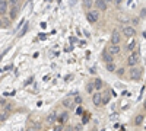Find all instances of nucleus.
Returning <instances> with one entry per match:
<instances>
[{
	"mask_svg": "<svg viewBox=\"0 0 146 131\" xmlns=\"http://www.w3.org/2000/svg\"><path fill=\"white\" fill-rule=\"evenodd\" d=\"M110 101V96H108V95H105V96H102V103H107Z\"/></svg>",
	"mask_w": 146,
	"mask_h": 131,
	"instance_id": "22",
	"label": "nucleus"
},
{
	"mask_svg": "<svg viewBox=\"0 0 146 131\" xmlns=\"http://www.w3.org/2000/svg\"><path fill=\"white\" fill-rule=\"evenodd\" d=\"M94 86H95V89H101L102 88V82L100 79H95L94 80Z\"/></svg>",
	"mask_w": 146,
	"mask_h": 131,
	"instance_id": "17",
	"label": "nucleus"
},
{
	"mask_svg": "<svg viewBox=\"0 0 146 131\" xmlns=\"http://www.w3.org/2000/svg\"><path fill=\"white\" fill-rule=\"evenodd\" d=\"M130 79L131 80H140L142 79V68L135 66V67H131L130 70Z\"/></svg>",
	"mask_w": 146,
	"mask_h": 131,
	"instance_id": "2",
	"label": "nucleus"
},
{
	"mask_svg": "<svg viewBox=\"0 0 146 131\" xmlns=\"http://www.w3.org/2000/svg\"><path fill=\"white\" fill-rule=\"evenodd\" d=\"M121 2H123V0H115V3H117V5H120Z\"/></svg>",
	"mask_w": 146,
	"mask_h": 131,
	"instance_id": "31",
	"label": "nucleus"
},
{
	"mask_svg": "<svg viewBox=\"0 0 146 131\" xmlns=\"http://www.w3.org/2000/svg\"><path fill=\"white\" fill-rule=\"evenodd\" d=\"M104 2H105L107 5H110V3H113V0H104Z\"/></svg>",
	"mask_w": 146,
	"mask_h": 131,
	"instance_id": "30",
	"label": "nucleus"
},
{
	"mask_svg": "<svg viewBox=\"0 0 146 131\" xmlns=\"http://www.w3.org/2000/svg\"><path fill=\"white\" fill-rule=\"evenodd\" d=\"M102 58H104V61H105V63H111V61H113V55L108 53V50L102 53Z\"/></svg>",
	"mask_w": 146,
	"mask_h": 131,
	"instance_id": "11",
	"label": "nucleus"
},
{
	"mask_svg": "<svg viewBox=\"0 0 146 131\" xmlns=\"http://www.w3.org/2000/svg\"><path fill=\"white\" fill-rule=\"evenodd\" d=\"M18 10H19L18 5L12 6V10H10V19H15V18H16V15H18Z\"/></svg>",
	"mask_w": 146,
	"mask_h": 131,
	"instance_id": "12",
	"label": "nucleus"
},
{
	"mask_svg": "<svg viewBox=\"0 0 146 131\" xmlns=\"http://www.w3.org/2000/svg\"><path fill=\"white\" fill-rule=\"evenodd\" d=\"M120 51H121L120 45H114V44H111V45L108 47V53L111 54V55H118V54H120Z\"/></svg>",
	"mask_w": 146,
	"mask_h": 131,
	"instance_id": "6",
	"label": "nucleus"
},
{
	"mask_svg": "<svg viewBox=\"0 0 146 131\" xmlns=\"http://www.w3.org/2000/svg\"><path fill=\"white\" fill-rule=\"evenodd\" d=\"M76 114H79V115H80V114H82V108H80V106H79V108H78V109H76Z\"/></svg>",
	"mask_w": 146,
	"mask_h": 131,
	"instance_id": "28",
	"label": "nucleus"
},
{
	"mask_svg": "<svg viewBox=\"0 0 146 131\" xmlns=\"http://www.w3.org/2000/svg\"><path fill=\"white\" fill-rule=\"evenodd\" d=\"M5 120H6V115H5V112H2V122H5Z\"/></svg>",
	"mask_w": 146,
	"mask_h": 131,
	"instance_id": "26",
	"label": "nucleus"
},
{
	"mask_svg": "<svg viewBox=\"0 0 146 131\" xmlns=\"http://www.w3.org/2000/svg\"><path fill=\"white\" fill-rule=\"evenodd\" d=\"M142 121H143V117H142V115H137V117H136V121H135V122H136V125H140V124H142Z\"/></svg>",
	"mask_w": 146,
	"mask_h": 131,
	"instance_id": "20",
	"label": "nucleus"
},
{
	"mask_svg": "<svg viewBox=\"0 0 146 131\" xmlns=\"http://www.w3.org/2000/svg\"><path fill=\"white\" fill-rule=\"evenodd\" d=\"M137 60H139L137 54H130L129 58H127V64H129L130 67H135V66L137 64Z\"/></svg>",
	"mask_w": 146,
	"mask_h": 131,
	"instance_id": "5",
	"label": "nucleus"
},
{
	"mask_svg": "<svg viewBox=\"0 0 146 131\" xmlns=\"http://www.w3.org/2000/svg\"><path fill=\"white\" fill-rule=\"evenodd\" d=\"M118 20H120V22H129V18L123 15V16H118Z\"/></svg>",
	"mask_w": 146,
	"mask_h": 131,
	"instance_id": "21",
	"label": "nucleus"
},
{
	"mask_svg": "<svg viewBox=\"0 0 146 131\" xmlns=\"http://www.w3.org/2000/svg\"><path fill=\"white\" fill-rule=\"evenodd\" d=\"M27 131H40V125L38 124H29L28 125V128H27Z\"/></svg>",
	"mask_w": 146,
	"mask_h": 131,
	"instance_id": "15",
	"label": "nucleus"
},
{
	"mask_svg": "<svg viewBox=\"0 0 146 131\" xmlns=\"http://www.w3.org/2000/svg\"><path fill=\"white\" fill-rule=\"evenodd\" d=\"M9 2H10V5H12V6H15V5H18V0H9Z\"/></svg>",
	"mask_w": 146,
	"mask_h": 131,
	"instance_id": "24",
	"label": "nucleus"
},
{
	"mask_svg": "<svg viewBox=\"0 0 146 131\" xmlns=\"http://www.w3.org/2000/svg\"><path fill=\"white\" fill-rule=\"evenodd\" d=\"M60 130H62V127H60V125H57V127H56L53 131H60Z\"/></svg>",
	"mask_w": 146,
	"mask_h": 131,
	"instance_id": "29",
	"label": "nucleus"
},
{
	"mask_svg": "<svg viewBox=\"0 0 146 131\" xmlns=\"http://www.w3.org/2000/svg\"><path fill=\"white\" fill-rule=\"evenodd\" d=\"M75 105H76V102H75V99H72V98H66L63 101V106H64V108H67V109L75 108Z\"/></svg>",
	"mask_w": 146,
	"mask_h": 131,
	"instance_id": "7",
	"label": "nucleus"
},
{
	"mask_svg": "<svg viewBox=\"0 0 146 131\" xmlns=\"http://www.w3.org/2000/svg\"><path fill=\"white\" fill-rule=\"evenodd\" d=\"M117 74H120V76L124 74V68H118V70H117Z\"/></svg>",
	"mask_w": 146,
	"mask_h": 131,
	"instance_id": "23",
	"label": "nucleus"
},
{
	"mask_svg": "<svg viewBox=\"0 0 146 131\" xmlns=\"http://www.w3.org/2000/svg\"><path fill=\"white\" fill-rule=\"evenodd\" d=\"M29 29V25H28V23H27V25H23V28L19 31V34H18V38H21V37H23V35H25L27 34V31Z\"/></svg>",
	"mask_w": 146,
	"mask_h": 131,
	"instance_id": "14",
	"label": "nucleus"
},
{
	"mask_svg": "<svg viewBox=\"0 0 146 131\" xmlns=\"http://www.w3.org/2000/svg\"><path fill=\"white\" fill-rule=\"evenodd\" d=\"M107 70L108 71H114L115 70V64L111 61V63H107Z\"/></svg>",
	"mask_w": 146,
	"mask_h": 131,
	"instance_id": "18",
	"label": "nucleus"
},
{
	"mask_svg": "<svg viewBox=\"0 0 146 131\" xmlns=\"http://www.w3.org/2000/svg\"><path fill=\"white\" fill-rule=\"evenodd\" d=\"M0 23H2V28H7L10 25V20L6 19V16H2V19H0Z\"/></svg>",
	"mask_w": 146,
	"mask_h": 131,
	"instance_id": "13",
	"label": "nucleus"
},
{
	"mask_svg": "<svg viewBox=\"0 0 146 131\" xmlns=\"http://www.w3.org/2000/svg\"><path fill=\"white\" fill-rule=\"evenodd\" d=\"M75 102H76V103H80V102H82V98L76 96V98H75Z\"/></svg>",
	"mask_w": 146,
	"mask_h": 131,
	"instance_id": "25",
	"label": "nucleus"
},
{
	"mask_svg": "<svg viewBox=\"0 0 146 131\" xmlns=\"http://www.w3.org/2000/svg\"><path fill=\"white\" fill-rule=\"evenodd\" d=\"M121 32H123V35L127 37V38H131V37H135V35H136V29L133 26H127V25L121 28Z\"/></svg>",
	"mask_w": 146,
	"mask_h": 131,
	"instance_id": "4",
	"label": "nucleus"
},
{
	"mask_svg": "<svg viewBox=\"0 0 146 131\" xmlns=\"http://www.w3.org/2000/svg\"><path fill=\"white\" fill-rule=\"evenodd\" d=\"M145 106H146V102H145Z\"/></svg>",
	"mask_w": 146,
	"mask_h": 131,
	"instance_id": "32",
	"label": "nucleus"
},
{
	"mask_svg": "<svg viewBox=\"0 0 146 131\" xmlns=\"http://www.w3.org/2000/svg\"><path fill=\"white\" fill-rule=\"evenodd\" d=\"M94 89H95L94 83H88V85H86V90H88V93H92V92H94Z\"/></svg>",
	"mask_w": 146,
	"mask_h": 131,
	"instance_id": "19",
	"label": "nucleus"
},
{
	"mask_svg": "<svg viewBox=\"0 0 146 131\" xmlns=\"http://www.w3.org/2000/svg\"><path fill=\"white\" fill-rule=\"evenodd\" d=\"M82 2H83L85 9H88V10H91V7L94 6V2H92V0H82Z\"/></svg>",
	"mask_w": 146,
	"mask_h": 131,
	"instance_id": "16",
	"label": "nucleus"
},
{
	"mask_svg": "<svg viewBox=\"0 0 146 131\" xmlns=\"http://www.w3.org/2000/svg\"><path fill=\"white\" fill-rule=\"evenodd\" d=\"M6 12H7V2L6 0H0V15L6 16Z\"/></svg>",
	"mask_w": 146,
	"mask_h": 131,
	"instance_id": "10",
	"label": "nucleus"
},
{
	"mask_svg": "<svg viewBox=\"0 0 146 131\" xmlns=\"http://www.w3.org/2000/svg\"><path fill=\"white\" fill-rule=\"evenodd\" d=\"M135 45H136V42H131V44L129 45V50H131V48H133V47H135Z\"/></svg>",
	"mask_w": 146,
	"mask_h": 131,
	"instance_id": "27",
	"label": "nucleus"
},
{
	"mask_svg": "<svg viewBox=\"0 0 146 131\" xmlns=\"http://www.w3.org/2000/svg\"><path fill=\"white\" fill-rule=\"evenodd\" d=\"M95 5V7H96V10H100V12H104V10H107V3L104 2V0H96V2L94 3Z\"/></svg>",
	"mask_w": 146,
	"mask_h": 131,
	"instance_id": "8",
	"label": "nucleus"
},
{
	"mask_svg": "<svg viewBox=\"0 0 146 131\" xmlns=\"http://www.w3.org/2000/svg\"><path fill=\"white\" fill-rule=\"evenodd\" d=\"M86 19L91 23L98 22V19H100V10H88L86 12Z\"/></svg>",
	"mask_w": 146,
	"mask_h": 131,
	"instance_id": "1",
	"label": "nucleus"
},
{
	"mask_svg": "<svg viewBox=\"0 0 146 131\" xmlns=\"http://www.w3.org/2000/svg\"><path fill=\"white\" fill-rule=\"evenodd\" d=\"M92 102H94V105H96V106L102 105V95H101V93H94Z\"/></svg>",
	"mask_w": 146,
	"mask_h": 131,
	"instance_id": "9",
	"label": "nucleus"
},
{
	"mask_svg": "<svg viewBox=\"0 0 146 131\" xmlns=\"http://www.w3.org/2000/svg\"><path fill=\"white\" fill-rule=\"evenodd\" d=\"M120 42H121V32H120L118 29H114V31L111 32V44L120 45Z\"/></svg>",
	"mask_w": 146,
	"mask_h": 131,
	"instance_id": "3",
	"label": "nucleus"
}]
</instances>
